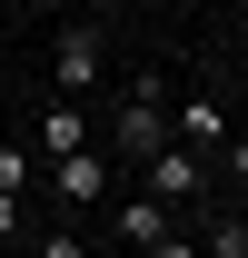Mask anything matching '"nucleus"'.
<instances>
[{
    "label": "nucleus",
    "instance_id": "obj_11",
    "mask_svg": "<svg viewBox=\"0 0 248 258\" xmlns=\"http://www.w3.org/2000/svg\"><path fill=\"white\" fill-rule=\"evenodd\" d=\"M40 258H90V248H80V238H60V228H50V238H40Z\"/></svg>",
    "mask_w": 248,
    "mask_h": 258
},
{
    "label": "nucleus",
    "instance_id": "obj_13",
    "mask_svg": "<svg viewBox=\"0 0 248 258\" xmlns=\"http://www.w3.org/2000/svg\"><path fill=\"white\" fill-rule=\"evenodd\" d=\"M10 228H20V199H0V238H10Z\"/></svg>",
    "mask_w": 248,
    "mask_h": 258
},
{
    "label": "nucleus",
    "instance_id": "obj_3",
    "mask_svg": "<svg viewBox=\"0 0 248 258\" xmlns=\"http://www.w3.org/2000/svg\"><path fill=\"white\" fill-rule=\"evenodd\" d=\"M99 70H109V40H99V30H60V50H50V90L80 99V90H99Z\"/></svg>",
    "mask_w": 248,
    "mask_h": 258
},
{
    "label": "nucleus",
    "instance_id": "obj_9",
    "mask_svg": "<svg viewBox=\"0 0 248 258\" xmlns=\"http://www.w3.org/2000/svg\"><path fill=\"white\" fill-rule=\"evenodd\" d=\"M199 258H248V219H218V228H209V248H199Z\"/></svg>",
    "mask_w": 248,
    "mask_h": 258
},
{
    "label": "nucleus",
    "instance_id": "obj_12",
    "mask_svg": "<svg viewBox=\"0 0 248 258\" xmlns=\"http://www.w3.org/2000/svg\"><path fill=\"white\" fill-rule=\"evenodd\" d=\"M139 258H199V248H189V238H149Z\"/></svg>",
    "mask_w": 248,
    "mask_h": 258
},
{
    "label": "nucleus",
    "instance_id": "obj_6",
    "mask_svg": "<svg viewBox=\"0 0 248 258\" xmlns=\"http://www.w3.org/2000/svg\"><path fill=\"white\" fill-rule=\"evenodd\" d=\"M50 189L60 199H109V159L99 149H70V159H50Z\"/></svg>",
    "mask_w": 248,
    "mask_h": 258
},
{
    "label": "nucleus",
    "instance_id": "obj_5",
    "mask_svg": "<svg viewBox=\"0 0 248 258\" xmlns=\"http://www.w3.org/2000/svg\"><path fill=\"white\" fill-rule=\"evenodd\" d=\"M30 149H40V159L90 149V109H80V99H50V109H40V129H30Z\"/></svg>",
    "mask_w": 248,
    "mask_h": 258
},
{
    "label": "nucleus",
    "instance_id": "obj_4",
    "mask_svg": "<svg viewBox=\"0 0 248 258\" xmlns=\"http://www.w3.org/2000/svg\"><path fill=\"white\" fill-rule=\"evenodd\" d=\"M169 139H179V149H199V159H209L218 139H228V109H218L209 90H189L179 109H169Z\"/></svg>",
    "mask_w": 248,
    "mask_h": 258
},
{
    "label": "nucleus",
    "instance_id": "obj_2",
    "mask_svg": "<svg viewBox=\"0 0 248 258\" xmlns=\"http://www.w3.org/2000/svg\"><path fill=\"white\" fill-rule=\"evenodd\" d=\"M109 139H119L129 159H149L159 139H169V109H159V80H129V99H119V119H109Z\"/></svg>",
    "mask_w": 248,
    "mask_h": 258
},
{
    "label": "nucleus",
    "instance_id": "obj_10",
    "mask_svg": "<svg viewBox=\"0 0 248 258\" xmlns=\"http://www.w3.org/2000/svg\"><path fill=\"white\" fill-rule=\"evenodd\" d=\"M218 149H228V179H238V189H248V129H228Z\"/></svg>",
    "mask_w": 248,
    "mask_h": 258
},
{
    "label": "nucleus",
    "instance_id": "obj_8",
    "mask_svg": "<svg viewBox=\"0 0 248 258\" xmlns=\"http://www.w3.org/2000/svg\"><path fill=\"white\" fill-rule=\"evenodd\" d=\"M30 179H40V159H30V149H0V199H20Z\"/></svg>",
    "mask_w": 248,
    "mask_h": 258
},
{
    "label": "nucleus",
    "instance_id": "obj_1",
    "mask_svg": "<svg viewBox=\"0 0 248 258\" xmlns=\"http://www.w3.org/2000/svg\"><path fill=\"white\" fill-rule=\"evenodd\" d=\"M139 169H149V199H159V209H189V199L209 189V159H199V149H179V139H159Z\"/></svg>",
    "mask_w": 248,
    "mask_h": 258
},
{
    "label": "nucleus",
    "instance_id": "obj_7",
    "mask_svg": "<svg viewBox=\"0 0 248 258\" xmlns=\"http://www.w3.org/2000/svg\"><path fill=\"white\" fill-rule=\"evenodd\" d=\"M119 238H129V248H149V238H169V209H159L149 189H139V199H119Z\"/></svg>",
    "mask_w": 248,
    "mask_h": 258
}]
</instances>
